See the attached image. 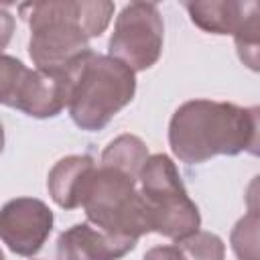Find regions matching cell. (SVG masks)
Segmentation results:
<instances>
[{
  "instance_id": "obj_3",
  "label": "cell",
  "mask_w": 260,
  "mask_h": 260,
  "mask_svg": "<svg viewBox=\"0 0 260 260\" xmlns=\"http://www.w3.org/2000/svg\"><path fill=\"white\" fill-rule=\"evenodd\" d=\"M69 77V116L77 128L98 132L126 108L136 93L134 71L110 55L93 51L65 69Z\"/></svg>"
},
{
  "instance_id": "obj_11",
  "label": "cell",
  "mask_w": 260,
  "mask_h": 260,
  "mask_svg": "<svg viewBox=\"0 0 260 260\" xmlns=\"http://www.w3.org/2000/svg\"><path fill=\"white\" fill-rule=\"evenodd\" d=\"M189 18L195 26L211 35H232L236 32L240 20V0H197L183 2Z\"/></svg>"
},
{
  "instance_id": "obj_10",
  "label": "cell",
  "mask_w": 260,
  "mask_h": 260,
  "mask_svg": "<svg viewBox=\"0 0 260 260\" xmlns=\"http://www.w3.org/2000/svg\"><path fill=\"white\" fill-rule=\"evenodd\" d=\"M95 169L98 165L89 154H69L59 158L47 177L51 199L63 209L81 207Z\"/></svg>"
},
{
  "instance_id": "obj_6",
  "label": "cell",
  "mask_w": 260,
  "mask_h": 260,
  "mask_svg": "<svg viewBox=\"0 0 260 260\" xmlns=\"http://www.w3.org/2000/svg\"><path fill=\"white\" fill-rule=\"evenodd\" d=\"M0 102L30 118H55L69 106V77L65 71L28 69L22 61L2 55Z\"/></svg>"
},
{
  "instance_id": "obj_9",
  "label": "cell",
  "mask_w": 260,
  "mask_h": 260,
  "mask_svg": "<svg viewBox=\"0 0 260 260\" xmlns=\"http://www.w3.org/2000/svg\"><path fill=\"white\" fill-rule=\"evenodd\" d=\"M138 240L112 236L93 223H75L57 238V260H120Z\"/></svg>"
},
{
  "instance_id": "obj_4",
  "label": "cell",
  "mask_w": 260,
  "mask_h": 260,
  "mask_svg": "<svg viewBox=\"0 0 260 260\" xmlns=\"http://www.w3.org/2000/svg\"><path fill=\"white\" fill-rule=\"evenodd\" d=\"M81 207L89 223L112 236L138 240L152 232L138 181L112 167L95 169Z\"/></svg>"
},
{
  "instance_id": "obj_8",
  "label": "cell",
  "mask_w": 260,
  "mask_h": 260,
  "mask_svg": "<svg viewBox=\"0 0 260 260\" xmlns=\"http://www.w3.org/2000/svg\"><path fill=\"white\" fill-rule=\"evenodd\" d=\"M53 221V211L45 201L37 197H14L0 211V236L12 254L30 258L45 246Z\"/></svg>"
},
{
  "instance_id": "obj_14",
  "label": "cell",
  "mask_w": 260,
  "mask_h": 260,
  "mask_svg": "<svg viewBox=\"0 0 260 260\" xmlns=\"http://www.w3.org/2000/svg\"><path fill=\"white\" fill-rule=\"evenodd\" d=\"M175 246L185 260H225V244L217 234L211 232L199 230L175 242Z\"/></svg>"
},
{
  "instance_id": "obj_17",
  "label": "cell",
  "mask_w": 260,
  "mask_h": 260,
  "mask_svg": "<svg viewBox=\"0 0 260 260\" xmlns=\"http://www.w3.org/2000/svg\"><path fill=\"white\" fill-rule=\"evenodd\" d=\"M244 201H246L248 213L260 215V173L256 177H252V181L248 183L246 193H244Z\"/></svg>"
},
{
  "instance_id": "obj_19",
  "label": "cell",
  "mask_w": 260,
  "mask_h": 260,
  "mask_svg": "<svg viewBox=\"0 0 260 260\" xmlns=\"http://www.w3.org/2000/svg\"><path fill=\"white\" fill-rule=\"evenodd\" d=\"M240 61L250 69L260 73V47H250V49H236Z\"/></svg>"
},
{
  "instance_id": "obj_15",
  "label": "cell",
  "mask_w": 260,
  "mask_h": 260,
  "mask_svg": "<svg viewBox=\"0 0 260 260\" xmlns=\"http://www.w3.org/2000/svg\"><path fill=\"white\" fill-rule=\"evenodd\" d=\"M236 49L260 47V0L240 2V20L234 32Z\"/></svg>"
},
{
  "instance_id": "obj_5",
  "label": "cell",
  "mask_w": 260,
  "mask_h": 260,
  "mask_svg": "<svg viewBox=\"0 0 260 260\" xmlns=\"http://www.w3.org/2000/svg\"><path fill=\"white\" fill-rule=\"evenodd\" d=\"M138 187L152 232L175 242L199 232V207L189 197L171 156L162 152L150 154L140 173Z\"/></svg>"
},
{
  "instance_id": "obj_2",
  "label": "cell",
  "mask_w": 260,
  "mask_h": 260,
  "mask_svg": "<svg viewBox=\"0 0 260 260\" xmlns=\"http://www.w3.org/2000/svg\"><path fill=\"white\" fill-rule=\"evenodd\" d=\"M250 124L246 108L230 102L189 100L181 104L169 122L173 154L187 165H199L213 156H236L248 146Z\"/></svg>"
},
{
  "instance_id": "obj_16",
  "label": "cell",
  "mask_w": 260,
  "mask_h": 260,
  "mask_svg": "<svg viewBox=\"0 0 260 260\" xmlns=\"http://www.w3.org/2000/svg\"><path fill=\"white\" fill-rule=\"evenodd\" d=\"M248 112V124H250V136L246 152L252 156H260V106L246 108Z\"/></svg>"
},
{
  "instance_id": "obj_7",
  "label": "cell",
  "mask_w": 260,
  "mask_h": 260,
  "mask_svg": "<svg viewBox=\"0 0 260 260\" xmlns=\"http://www.w3.org/2000/svg\"><path fill=\"white\" fill-rule=\"evenodd\" d=\"M165 22L154 2H130L116 16L108 55L134 73L150 69L162 53Z\"/></svg>"
},
{
  "instance_id": "obj_1",
  "label": "cell",
  "mask_w": 260,
  "mask_h": 260,
  "mask_svg": "<svg viewBox=\"0 0 260 260\" xmlns=\"http://www.w3.org/2000/svg\"><path fill=\"white\" fill-rule=\"evenodd\" d=\"M30 26L28 55L37 69L65 71L89 53V39L100 37L112 16L114 4L102 0H49L18 6Z\"/></svg>"
},
{
  "instance_id": "obj_12",
  "label": "cell",
  "mask_w": 260,
  "mask_h": 260,
  "mask_svg": "<svg viewBox=\"0 0 260 260\" xmlns=\"http://www.w3.org/2000/svg\"><path fill=\"white\" fill-rule=\"evenodd\" d=\"M150 158L148 146L134 134H120L102 152V165L126 173L132 179H140V173Z\"/></svg>"
},
{
  "instance_id": "obj_18",
  "label": "cell",
  "mask_w": 260,
  "mask_h": 260,
  "mask_svg": "<svg viewBox=\"0 0 260 260\" xmlns=\"http://www.w3.org/2000/svg\"><path fill=\"white\" fill-rule=\"evenodd\" d=\"M142 260H185L177 246H154L150 248Z\"/></svg>"
},
{
  "instance_id": "obj_13",
  "label": "cell",
  "mask_w": 260,
  "mask_h": 260,
  "mask_svg": "<svg viewBox=\"0 0 260 260\" xmlns=\"http://www.w3.org/2000/svg\"><path fill=\"white\" fill-rule=\"evenodd\" d=\"M230 244L238 260H260V215L246 213L236 221Z\"/></svg>"
}]
</instances>
